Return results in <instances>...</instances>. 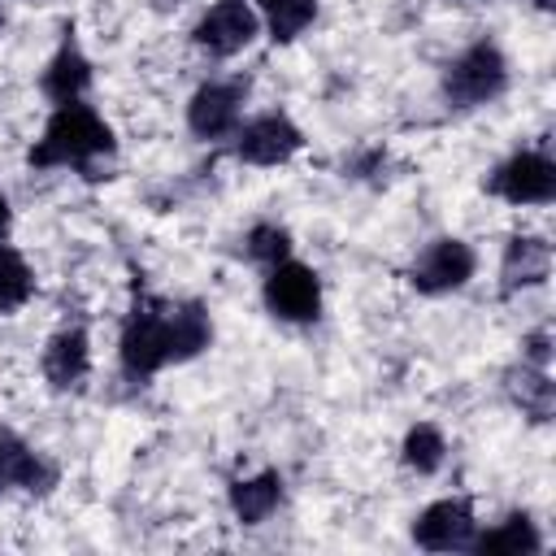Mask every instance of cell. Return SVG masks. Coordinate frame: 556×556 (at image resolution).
I'll use <instances>...</instances> for the list:
<instances>
[{
	"label": "cell",
	"mask_w": 556,
	"mask_h": 556,
	"mask_svg": "<svg viewBox=\"0 0 556 556\" xmlns=\"http://www.w3.org/2000/svg\"><path fill=\"white\" fill-rule=\"evenodd\" d=\"M117 152V139L109 130V122L83 104V100H70V104H56V113L48 117L43 126V139L26 152V161L35 169H52V165H70V169H83L87 178H96V161L100 156H113Z\"/></svg>",
	"instance_id": "cell-1"
},
{
	"label": "cell",
	"mask_w": 556,
	"mask_h": 556,
	"mask_svg": "<svg viewBox=\"0 0 556 556\" xmlns=\"http://www.w3.org/2000/svg\"><path fill=\"white\" fill-rule=\"evenodd\" d=\"M169 365V304L156 295H135L122 326V369L130 378H152Z\"/></svg>",
	"instance_id": "cell-2"
},
{
	"label": "cell",
	"mask_w": 556,
	"mask_h": 556,
	"mask_svg": "<svg viewBox=\"0 0 556 556\" xmlns=\"http://www.w3.org/2000/svg\"><path fill=\"white\" fill-rule=\"evenodd\" d=\"M504 87H508V61H504V52H500L491 39L469 43V48L447 65V74H443V96H447L456 109L486 104V100H495Z\"/></svg>",
	"instance_id": "cell-3"
},
{
	"label": "cell",
	"mask_w": 556,
	"mask_h": 556,
	"mask_svg": "<svg viewBox=\"0 0 556 556\" xmlns=\"http://www.w3.org/2000/svg\"><path fill=\"white\" fill-rule=\"evenodd\" d=\"M265 304L274 317L282 321H313L321 313V278L300 265V261H278L269 265V278H265Z\"/></svg>",
	"instance_id": "cell-4"
},
{
	"label": "cell",
	"mask_w": 556,
	"mask_h": 556,
	"mask_svg": "<svg viewBox=\"0 0 556 556\" xmlns=\"http://www.w3.org/2000/svg\"><path fill=\"white\" fill-rule=\"evenodd\" d=\"M486 191L508 204H547L556 195V165L543 152H517L486 178Z\"/></svg>",
	"instance_id": "cell-5"
},
{
	"label": "cell",
	"mask_w": 556,
	"mask_h": 556,
	"mask_svg": "<svg viewBox=\"0 0 556 556\" xmlns=\"http://www.w3.org/2000/svg\"><path fill=\"white\" fill-rule=\"evenodd\" d=\"M300 148H304V135L287 113H261L235 135V156L248 165H282Z\"/></svg>",
	"instance_id": "cell-6"
},
{
	"label": "cell",
	"mask_w": 556,
	"mask_h": 556,
	"mask_svg": "<svg viewBox=\"0 0 556 556\" xmlns=\"http://www.w3.org/2000/svg\"><path fill=\"white\" fill-rule=\"evenodd\" d=\"M473 278V248L465 239H434L408 269V282L421 295H443L456 291Z\"/></svg>",
	"instance_id": "cell-7"
},
{
	"label": "cell",
	"mask_w": 556,
	"mask_h": 556,
	"mask_svg": "<svg viewBox=\"0 0 556 556\" xmlns=\"http://www.w3.org/2000/svg\"><path fill=\"white\" fill-rule=\"evenodd\" d=\"M256 9L248 0H217L191 30V39L213 56H235L256 39Z\"/></svg>",
	"instance_id": "cell-8"
},
{
	"label": "cell",
	"mask_w": 556,
	"mask_h": 556,
	"mask_svg": "<svg viewBox=\"0 0 556 556\" xmlns=\"http://www.w3.org/2000/svg\"><path fill=\"white\" fill-rule=\"evenodd\" d=\"M243 96L248 83H204L191 104H187V126L195 139H222L230 130H239V113H243Z\"/></svg>",
	"instance_id": "cell-9"
},
{
	"label": "cell",
	"mask_w": 556,
	"mask_h": 556,
	"mask_svg": "<svg viewBox=\"0 0 556 556\" xmlns=\"http://www.w3.org/2000/svg\"><path fill=\"white\" fill-rule=\"evenodd\" d=\"M413 539L426 552H460L473 539V504L469 500H434L417 521Z\"/></svg>",
	"instance_id": "cell-10"
},
{
	"label": "cell",
	"mask_w": 556,
	"mask_h": 556,
	"mask_svg": "<svg viewBox=\"0 0 556 556\" xmlns=\"http://www.w3.org/2000/svg\"><path fill=\"white\" fill-rule=\"evenodd\" d=\"M39 87H43V96H48L52 104H70V100H83V91L91 87V61L83 56V48L74 43V35H70V30H65V39H61L56 56L43 65V78H39Z\"/></svg>",
	"instance_id": "cell-11"
},
{
	"label": "cell",
	"mask_w": 556,
	"mask_h": 556,
	"mask_svg": "<svg viewBox=\"0 0 556 556\" xmlns=\"http://www.w3.org/2000/svg\"><path fill=\"white\" fill-rule=\"evenodd\" d=\"M52 482H56V465H48V460H43L35 447H26L22 439L0 434V491L22 486V491H30V495H43V491H52Z\"/></svg>",
	"instance_id": "cell-12"
},
{
	"label": "cell",
	"mask_w": 556,
	"mask_h": 556,
	"mask_svg": "<svg viewBox=\"0 0 556 556\" xmlns=\"http://www.w3.org/2000/svg\"><path fill=\"white\" fill-rule=\"evenodd\" d=\"M552 274V248L539 235H513L504 248V265H500V291H517V287H539Z\"/></svg>",
	"instance_id": "cell-13"
},
{
	"label": "cell",
	"mask_w": 556,
	"mask_h": 556,
	"mask_svg": "<svg viewBox=\"0 0 556 556\" xmlns=\"http://www.w3.org/2000/svg\"><path fill=\"white\" fill-rule=\"evenodd\" d=\"M91 369V343H87V330L70 326V330H56L43 348V378L65 391L74 382H83V374Z\"/></svg>",
	"instance_id": "cell-14"
},
{
	"label": "cell",
	"mask_w": 556,
	"mask_h": 556,
	"mask_svg": "<svg viewBox=\"0 0 556 556\" xmlns=\"http://www.w3.org/2000/svg\"><path fill=\"white\" fill-rule=\"evenodd\" d=\"M213 339V321L204 313L200 300H182V304H169V361H191L208 348Z\"/></svg>",
	"instance_id": "cell-15"
},
{
	"label": "cell",
	"mask_w": 556,
	"mask_h": 556,
	"mask_svg": "<svg viewBox=\"0 0 556 556\" xmlns=\"http://www.w3.org/2000/svg\"><path fill=\"white\" fill-rule=\"evenodd\" d=\"M278 500H282V478H278V469H265V473H256V478H239V482L230 486V513H235L243 526H261V521L278 508Z\"/></svg>",
	"instance_id": "cell-16"
},
{
	"label": "cell",
	"mask_w": 556,
	"mask_h": 556,
	"mask_svg": "<svg viewBox=\"0 0 556 556\" xmlns=\"http://www.w3.org/2000/svg\"><path fill=\"white\" fill-rule=\"evenodd\" d=\"M469 552H478V556H500V552H508V556L543 552V534L534 530L530 513H513V517H504L495 530H486V534L469 539Z\"/></svg>",
	"instance_id": "cell-17"
},
{
	"label": "cell",
	"mask_w": 556,
	"mask_h": 556,
	"mask_svg": "<svg viewBox=\"0 0 556 556\" xmlns=\"http://www.w3.org/2000/svg\"><path fill=\"white\" fill-rule=\"evenodd\" d=\"M508 395L521 404V413H526L530 421H547V417H552L556 387H552L547 369L521 361V369H508Z\"/></svg>",
	"instance_id": "cell-18"
},
{
	"label": "cell",
	"mask_w": 556,
	"mask_h": 556,
	"mask_svg": "<svg viewBox=\"0 0 556 556\" xmlns=\"http://www.w3.org/2000/svg\"><path fill=\"white\" fill-rule=\"evenodd\" d=\"M256 4H261V17L278 43L295 39L317 17V0H256Z\"/></svg>",
	"instance_id": "cell-19"
},
{
	"label": "cell",
	"mask_w": 556,
	"mask_h": 556,
	"mask_svg": "<svg viewBox=\"0 0 556 556\" xmlns=\"http://www.w3.org/2000/svg\"><path fill=\"white\" fill-rule=\"evenodd\" d=\"M443 452H447V443H443L439 426H430V421L413 426V430L404 434V447H400V456H404V465H408L413 473H434V469L443 465Z\"/></svg>",
	"instance_id": "cell-20"
},
{
	"label": "cell",
	"mask_w": 556,
	"mask_h": 556,
	"mask_svg": "<svg viewBox=\"0 0 556 556\" xmlns=\"http://www.w3.org/2000/svg\"><path fill=\"white\" fill-rule=\"evenodd\" d=\"M35 291V278H30V265L22 261V252L4 248L0 243V313H13L30 300Z\"/></svg>",
	"instance_id": "cell-21"
},
{
	"label": "cell",
	"mask_w": 556,
	"mask_h": 556,
	"mask_svg": "<svg viewBox=\"0 0 556 556\" xmlns=\"http://www.w3.org/2000/svg\"><path fill=\"white\" fill-rule=\"evenodd\" d=\"M248 256L261 261V265H278V261L291 256V235L274 222H261V226L248 230Z\"/></svg>",
	"instance_id": "cell-22"
},
{
	"label": "cell",
	"mask_w": 556,
	"mask_h": 556,
	"mask_svg": "<svg viewBox=\"0 0 556 556\" xmlns=\"http://www.w3.org/2000/svg\"><path fill=\"white\" fill-rule=\"evenodd\" d=\"M547 356H552V330H534V334L521 339V361L526 365L547 369Z\"/></svg>",
	"instance_id": "cell-23"
},
{
	"label": "cell",
	"mask_w": 556,
	"mask_h": 556,
	"mask_svg": "<svg viewBox=\"0 0 556 556\" xmlns=\"http://www.w3.org/2000/svg\"><path fill=\"white\" fill-rule=\"evenodd\" d=\"M9 222H13V213H9V200H4V191H0V239L9 235Z\"/></svg>",
	"instance_id": "cell-24"
},
{
	"label": "cell",
	"mask_w": 556,
	"mask_h": 556,
	"mask_svg": "<svg viewBox=\"0 0 556 556\" xmlns=\"http://www.w3.org/2000/svg\"><path fill=\"white\" fill-rule=\"evenodd\" d=\"M534 4H539V9H556V0H534Z\"/></svg>",
	"instance_id": "cell-25"
}]
</instances>
